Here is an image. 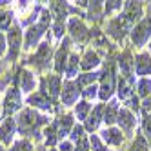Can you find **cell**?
<instances>
[{
    "label": "cell",
    "instance_id": "6da1fadb",
    "mask_svg": "<svg viewBox=\"0 0 151 151\" xmlns=\"http://www.w3.org/2000/svg\"><path fill=\"white\" fill-rule=\"evenodd\" d=\"M47 122L46 116H42L37 109H24L20 113L17 127L20 135H27V137H38V129Z\"/></svg>",
    "mask_w": 151,
    "mask_h": 151
},
{
    "label": "cell",
    "instance_id": "7a4b0ae2",
    "mask_svg": "<svg viewBox=\"0 0 151 151\" xmlns=\"http://www.w3.org/2000/svg\"><path fill=\"white\" fill-rule=\"evenodd\" d=\"M49 22H51V13L49 11H42V17H40V20L35 24V26H29L27 27V31H26V42H24V49H33L38 42H40V38H42V35L46 33V29L49 27Z\"/></svg>",
    "mask_w": 151,
    "mask_h": 151
},
{
    "label": "cell",
    "instance_id": "3957f363",
    "mask_svg": "<svg viewBox=\"0 0 151 151\" xmlns=\"http://www.w3.org/2000/svg\"><path fill=\"white\" fill-rule=\"evenodd\" d=\"M135 26L127 20V17L124 15V13H120L118 17H115V18H111L109 22H107V26H106V31H107V35L109 37H113L115 40H122L129 31H131Z\"/></svg>",
    "mask_w": 151,
    "mask_h": 151
},
{
    "label": "cell",
    "instance_id": "277c9868",
    "mask_svg": "<svg viewBox=\"0 0 151 151\" xmlns=\"http://www.w3.org/2000/svg\"><path fill=\"white\" fill-rule=\"evenodd\" d=\"M51 57H53V49H51L49 40H46V42H42V44L38 46V49H37L35 55L29 58V64H31V66H35L37 69L44 71V69H47V68H49V64H51Z\"/></svg>",
    "mask_w": 151,
    "mask_h": 151
},
{
    "label": "cell",
    "instance_id": "5b68a950",
    "mask_svg": "<svg viewBox=\"0 0 151 151\" xmlns=\"http://www.w3.org/2000/svg\"><path fill=\"white\" fill-rule=\"evenodd\" d=\"M6 42H7V47H9L7 60H15L18 51H20V44H22V29H20V24H13L7 29Z\"/></svg>",
    "mask_w": 151,
    "mask_h": 151
},
{
    "label": "cell",
    "instance_id": "8992f818",
    "mask_svg": "<svg viewBox=\"0 0 151 151\" xmlns=\"http://www.w3.org/2000/svg\"><path fill=\"white\" fill-rule=\"evenodd\" d=\"M149 38H151V18H144L131 29V40L137 47H140Z\"/></svg>",
    "mask_w": 151,
    "mask_h": 151
},
{
    "label": "cell",
    "instance_id": "52a82bcc",
    "mask_svg": "<svg viewBox=\"0 0 151 151\" xmlns=\"http://www.w3.org/2000/svg\"><path fill=\"white\" fill-rule=\"evenodd\" d=\"M78 95H82V88H80L77 82H75V80L64 82L62 91H60V99H62V104H64V106H73V104H77Z\"/></svg>",
    "mask_w": 151,
    "mask_h": 151
},
{
    "label": "cell",
    "instance_id": "ba28073f",
    "mask_svg": "<svg viewBox=\"0 0 151 151\" xmlns=\"http://www.w3.org/2000/svg\"><path fill=\"white\" fill-rule=\"evenodd\" d=\"M20 106H22V93L18 91V88H9L4 99V115H13L15 111H20Z\"/></svg>",
    "mask_w": 151,
    "mask_h": 151
},
{
    "label": "cell",
    "instance_id": "9c48e42d",
    "mask_svg": "<svg viewBox=\"0 0 151 151\" xmlns=\"http://www.w3.org/2000/svg\"><path fill=\"white\" fill-rule=\"evenodd\" d=\"M113 91H115V71H113V68H109L102 73V84L99 88V99L109 100L113 96Z\"/></svg>",
    "mask_w": 151,
    "mask_h": 151
},
{
    "label": "cell",
    "instance_id": "30bf717a",
    "mask_svg": "<svg viewBox=\"0 0 151 151\" xmlns=\"http://www.w3.org/2000/svg\"><path fill=\"white\" fill-rule=\"evenodd\" d=\"M68 31H69V35H71V38L75 42H86V40L91 37V33L88 31V27H86L84 22H82V20H78V18H71L69 20V22H68Z\"/></svg>",
    "mask_w": 151,
    "mask_h": 151
},
{
    "label": "cell",
    "instance_id": "8fae6325",
    "mask_svg": "<svg viewBox=\"0 0 151 151\" xmlns=\"http://www.w3.org/2000/svg\"><path fill=\"white\" fill-rule=\"evenodd\" d=\"M116 122L120 126V131L126 133V135H131L135 131V126H137V118L133 115V111H129L127 107H122L118 111V116H116Z\"/></svg>",
    "mask_w": 151,
    "mask_h": 151
},
{
    "label": "cell",
    "instance_id": "7c38bea8",
    "mask_svg": "<svg viewBox=\"0 0 151 151\" xmlns=\"http://www.w3.org/2000/svg\"><path fill=\"white\" fill-rule=\"evenodd\" d=\"M27 104L33 106V107H38V109H46V111H51L53 109V102L49 99V95L42 89V91H37L33 95L27 96Z\"/></svg>",
    "mask_w": 151,
    "mask_h": 151
},
{
    "label": "cell",
    "instance_id": "4fadbf2b",
    "mask_svg": "<svg viewBox=\"0 0 151 151\" xmlns=\"http://www.w3.org/2000/svg\"><path fill=\"white\" fill-rule=\"evenodd\" d=\"M17 82L20 86V89H22V93H31L35 89V86H37V78H35V75L31 73L29 69L22 68L18 71L17 75Z\"/></svg>",
    "mask_w": 151,
    "mask_h": 151
},
{
    "label": "cell",
    "instance_id": "5bb4252c",
    "mask_svg": "<svg viewBox=\"0 0 151 151\" xmlns=\"http://www.w3.org/2000/svg\"><path fill=\"white\" fill-rule=\"evenodd\" d=\"M104 104H99V106H95L93 107V111L89 113V116L86 118V129L88 131H96L100 126V122H104Z\"/></svg>",
    "mask_w": 151,
    "mask_h": 151
},
{
    "label": "cell",
    "instance_id": "9a60e30c",
    "mask_svg": "<svg viewBox=\"0 0 151 151\" xmlns=\"http://www.w3.org/2000/svg\"><path fill=\"white\" fill-rule=\"evenodd\" d=\"M68 58H69V38H64V42L60 44V47L57 51V57H55V69H57V73L66 71Z\"/></svg>",
    "mask_w": 151,
    "mask_h": 151
},
{
    "label": "cell",
    "instance_id": "2e32d148",
    "mask_svg": "<svg viewBox=\"0 0 151 151\" xmlns=\"http://www.w3.org/2000/svg\"><path fill=\"white\" fill-rule=\"evenodd\" d=\"M118 66H120L122 69V78L129 80L133 84V75H135V60L131 58V55H129V51H126L124 55L120 57V62H118Z\"/></svg>",
    "mask_w": 151,
    "mask_h": 151
},
{
    "label": "cell",
    "instance_id": "e0dca14e",
    "mask_svg": "<svg viewBox=\"0 0 151 151\" xmlns=\"http://www.w3.org/2000/svg\"><path fill=\"white\" fill-rule=\"evenodd\" d=\"M100 140L109 146H120L124 142V133L116 127H107L100 133Z\"/></svg>",
    "mask_w": 151,
    "mask_h": 151
},
{
    "label": "cell",
    "instance_id": "ac0fdd59",
    "mask_svg": "<svg viewBox=\"0 0 151 151\" xmlns=\"http://www.w3.org/2000/svg\"><path fill=\"white\" fill-rule=\"evenodd\" d=\"M135 73L140 75V77L151 75V55H147V53L137 55V58H135Z\"/></svg>",
    "mask_w": 151,
    "mask_h": 151
},
{
    "label": "cell",
    "instance_id": "d6986e66",
    "mask_svg": "<svg viewBox=\"0 0 151 151\" xmlns=\"http://www.w3.org/2000/svg\"><path fill=\"white\" fill-rule=\"evenodd\" d=\"M15 129H17V124L13 118H6V120L2 122V126H0V142L2 144H11L13 140V135H15Z\"/></svg>",
    "mask_w": 151,
    "mask_h": 151
},
{
    "label": "cell",
    "instance_id": "ffe728a7",
    "mask_svg": "<svg viewBox=\"0 0 151 151\" xmlns=\"http://www.w3.org/2000/svg\"><path fill=\"white\" fill-rule=\"evenodd\" d=\"M46 86H47V89H44V91L49 95V99H57L62 91V80L58 75H49L46 78Z\"/></svg>",
    "mask_w": 151,
    "mask_h": 151
},
{
    "label": "cell",
    "instance_id": "44dd1931",
    "mask_svg": "<svg viewBox=\"0 0 151 151\" xmlns=\"http://www.w3.org/2000/svg\"><path fill=\"white\" fill-rule=\"evenodd\" d=\"M49 13L55 17V22H64L66 15L69 13V6H68V2H51Z\"/></svg>",
    "mask_w": 151,
    "mask_h": 151
},
{
    "label": "cell",
    "instance_id": "7402d4cb",
    "mask_svg": "<svg viewBox=\"0 0 151 151\" xmlns=\"http://www.w3.org/2000/svg\"><path fill=\"white\" fill-rule=\"evenodd\" d=\"M57 127H58V138L68 137L69 131H73V115H69V113L62 115L57 122Z\"/></svg>",
    "mask_w": 151,
    "mask_h": 151
},
{
    "label": "cell",
    "instance_id": "603a6c76",
    "mask_svg": "<svg viewBox=\"0 0 151 151\" xmlns=\"http://www.w3.org/2000/svg\"><path fill=\"white\" fill-rule=\"evenodd\" d=\"M100 64V58H99V55L93 51V49H89V51H86V55L82 57V60H80V68L84 69V71H91V69H95L96 66Z\"/></svg>",
    "mask_w": 151,
    "mask_h": 151
},
{
    "label": "cell",
    "instance_id": "cb8c5ba5",
    "mask_svg": "<svg viewBox=\"0 0 151 151\" xmlns=\"http://www.w3.org/2000/svg\"><path fill=\"white\" fill-rule=\"evenodd\" d=\"M118 104L113 100V102H109L106 107H104V122L107 124V126H111V124H115L116 122V116H118Z\"/></svg>",
    "mask_w": 151,
    "mask_h": 151
},
{
    "label": "cell",
    "instance_id": "d4e9b609",
    "mask_svg": "<svg viewBox=\"0 0 151 151\" xmlns=\"http://www.w3.org/2000/svg\"><path fill=\"white\" fill-rule=\"evenodd\" d=\"M118 96H120L122 100L133 99V84L129 80H126V78H122V77L118 80Z\"/></svg>",
    "mask_w": 151,
    "mask_h": 151
},
{
    "label": "cell",
    "instance_id": "484cf974",
    "mask_svg": "<svg viewBox=\"0 0 151 151\" xmlns=\"http://www.w3.org/2000/svg\"><path fill=\"white\" fill-rule=\"evenodd\" d=\"M78 68H80V58H78V55L71 53L69 58H68V64H66V75H68V78L77 77Z\"/></svg>",
    "mask_w": 151,
    "mask_h": 151
},
{
    "label": "cell",
    "instance_id": "4316f807",
    "mask_svg": "<svg viewBox=\"0 0 151 151\" xmlns=\"http://www.w3.org/2000/svg\"><path fill=\"white\" fill-rule=\"evenodd\" d=\"M44 135H46V146H55L57 140H58V127H57V122L51 124L44 129Z\"/></svg>",
    "mask_w": 151,
    "mask_h": 151
},
{
    "label": "cell",
    "instance_id": "83f0119b",
    "mask_svg": "<svg viewBox=\"0 0 151 151\" xmlns=\"http://www.w3.org/2000/svg\"><path fill=\"white\" fill-rule=\"evenodd\" d=\"M75 113H77L78 120H86V118L89 116L91 113V106L88 100H82V102H77V106H75Z\"/></svg>",
    "mask_w": 151,
    "mask_h": 151
},
{
    "label": "cell",
    "instance_id": "f1b7e54d",
    "mask_svg": "<svg viewBox=\"0 0 151 151\" xmlns=\"http://www.w3.org/2000/svg\"><path fill=\"white\" fill-rule=\"evenodd\" d=\"M137 93L142 99H147L151 95V78H140L137 82Z\"/></svg>",
    "mask_w": 151,
    "mask_h": 151
},
{
    "label": "cell",
    "instance_id": "f546056e",
    "mask_svg": "<svg viewBox=\"0 0 151 151\" xmlns=\"http://www.w3.org/2000/svg\"><path fill=\"white\" fill-rule=\"evenodd\" d=\"M11 22H13V13L9 9H0V31L9 29Z\"/></svg>",
    "mask_w": 151,
    "mask_h": 151
},
{
    "label": "cell",
    "instance_id": "4dcf8cb0",
    "mask_svg": "<svg viewBox=\"0 0 151 151\" xmlns=\"http://www.w3.org/2000/svg\"><path fill=\"white\" fill-rule=\"evenodd\" d=\"M129 151H149V147H147V140L142 137V133H137V138L133 140L131 149H129Z\"/></svg>",
    "mask_w": 151,
    "mask_h": 151
},
{
    "label": "cell",
    "instance_id": "1f68e13d",
    "mask_svg": "<svg viewBox=\"0 0 151 151\" xmlns=\"http://www.w3.org/2000/svg\"><path fill=\"white\" fill-rule=\"evenodd\" d=\"M96 77H100V73H88V75H80V77L75 80V82H77L80 88H84V86L88 88V86H91V84L96 80Z\"/></svg>",
    "mask_w": 151,
    "mask_h": 151
},
{
    "label": "cell",
    "instance_id": "d6a6232c",
    "mask_svg": "<svg viewBox=\"0 0 151 151\" xmlns=\"http://www.w3.org/2000/svg\"><path fill=\"white\" fill-rule=\"evenodd\" d=\"M11 151H33V146L29 144V140H26V138H20V140H17V142L13 144Z\"/></svg>",
    "mask_w": 151,
    "mask_h": 151
},
{
    "label": "cell",
    "instance_id": "836d02e7",
    "mask_svg": "<svg viewBox=\"0 0 151 151\" xmlns=\"http://www.w3.org/2000/svg\"><path fill=\"white\" fill-rule=\"evenodd\" d=\"M89 144H91V147H93V151H109L104 144H102V140L96 137V135H91V138H89Z\"/></svg>",
    "mask_w": 151,
    "mask_h": 151
},
{
    "label": "cell",
    "instance_id": "e575fe53",
    "mask_svg": "<svg viewBox=\"0 0 151 151\" xmlns=\"http://www.w3.org/2000/svg\"><path fill=\"white\" fill-rule=\"evenodd\" d=\"M82 95H84V99H93V96H99V86L91 84V86H88V88H84Z\"/></svg>",
    "mask_w": 151,
    "mask_h": 151
},
{
    "label": "cell",
    "instance_id": "d590c367",
    "mask_svg": "<svg viewBox=\"0 0 151 151\" xmlns=\"http://www.w3.org/2000/svg\"><path fill=\"white\" fill-rule=\"evenodd\" d=\"M69 137H71V140H75V142H78V140L86 138V135H84V127H82V126H75Z\"/></svg>",
    "mask_w": 151,
    "mask_h": 151
},
{
    "label": "cell",
    "instance_id": "8d00e7d4",
    "mask_svg": "<svg viewBox=\"0 0 151 151\" xmlns=\"http://www.w3.org/2000/svg\"><path fill=\"white\" fill-rule=\"evenodd\" d=\"M144 133L151 140V113H147V111L144 113Z\"/></svg>",
    "mask_w": 151,
    "mask_h": 151
},
{
    "label": "cell",
    "instance_id": "74e56055",
    "mask_svg": "<svg viewBox=\"0 0 151 151\" xmlns=\"http://www.w3.org/2000/svg\"><path fill=\"white\" fill-rule=\"evenodd\" d=\"M122 7H124L122 2H106L104 11H106V13H111V11H115V9H122Z\"/></svg>",
    "mask_w": 151,
    "mask_h": 151
},
{
    "label": "cell",
    "instance_id": "f35d334b",
    "mask_svg": "<svg viewBox=\"0 0 151 151\" xmlns=\"http://www.w3.org/2000/svg\"><path fill=\"white\" fill-rule=\"evenodd\" d=\"M58 151H75V147H73V144L69 140H62L60 146H58Z\"/></svg>",
    "mask_w": 151,
    "mask_h": 151
},
{
    "label": "cell",
    "instance_id": "ab89813d",
    "mask_svg": "<svg viewBox=\"0 0 151 151\" xmlns=\"http://www.w3.org/2000/svg\"><path fill=\"white\" fill-rule=\"evenodd\" d=\"M6 46H7V42H6V37L4 35H0V57L6 53Z\"/></svg>",
    "mask_w": 151,
    "mask_h": 151
},
{
    "label": "cell",
    "instance_id": "60d3db41",
    "mask_svg": "<svg viewBox=\"0 0 151 151\" xmlns=\"http://www.w3.org/2000/svg\"><path fill=\"white\" fill-rule=\"evenodd\" d=\"M127 106H131V109H135V111L140 109V106H138V100H137V99H129V100H127Z\"/></svg>",
    "mask_w": 151,
    "mask_h": 151
},
{
    "label": "cell",
    "instance_id": "b9f144b4",
    "mask_svg": "<svg viewBox=\"0 0 151 151\" xmlns=\"http://www.w3.org/2000/svg\"><path fill=\"white\" fill-rule=\"evenodd\" d=\"M144 109H146L147 113L151 111V95H149V96H147V99L144 100Z\"/></svg>",
    "mask_w": 151,
    "mask_h": 151
},
{
    "label": "cell",
    "instance_id": "7bdbcfd3",
    "mask_svg": "<svg viewBox=\"0 0 151 151\" xmlns=\"http://www.w3.org/2000/svg\"><path fill=\"white\" fill-rule=\"evenodd\" d=\"M0 151H6V149H4V147H2V144H0Z\"/></svg>",
    "mask_w": 151,
    "mask_h": 151
},
{
    "label": "cell",
    "instance_id": "ee69618b",
    "mask_svg": "<svg viewBox=\"0 0 151 151\" xmlns=\"http://www.w3.org/2000/svg\"><path fill=\"white\" fill-rule=\"evenodd\" d=\"M149 51H151V42H149Z\"/></svg>",
    "mask_w": 151,
    "mask_h": 151
},
{
    "label": "cell",
    "instance_id": "f6af8a7d",
    "mask_svg": "<svg viewBox=\"0 0 151 151\" xmlns=\"http://www.w3.org/2000/svg\"><path fill=\"white\" fill-rule=\"evenodd\" d=\"M49 151H57V149H49Z\"/></svg>",
    "mask_w": 151,
    "mask_h": 151
},
{
    "label": "cell",
    "instance_id": "bcb514c9",
    "mask_svg": "<svg viewBox=\"0 0 151 151\" xmlns=\"http://www.w3.org/2000/svg\"><path fill=\"white\" fill-rule=\"evenodd\" d=\"M0 4H4V2H0Z\"/></svg>",
    "mask_w": 151,
    "mask_h": 151
}]
</instances>
